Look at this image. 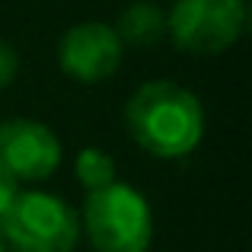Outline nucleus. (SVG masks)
Here are the masks:
<instances>
[{
    "label": "nucleus",
    "mask_w": 252,
    "mask_h": 252,
    "mask_svg": "<svg viewBox=\"0 0 252 252\" xmlns=\"http://www.w3.org/2000/svg\"><path fill=\"white\" fill-rule=\"evenodd\" d=\"M125 58V45L118 42L115 29L105 23H77L61 35L58 45V64L77 83L109 80Z\"/></svg>",
    "instance_id": "obj_6"
},
{
    "label": "nucleus",
    "mask_w": 252,
    "mask_h": 252,
    "mask_svg": "<svg viewBox=\"0 0 252 252\" xmlns=\"http://www.w3.org/2000/svg\"><path fill=\"white\" fill-rule=\"evenodd\" d=\"M122 45H134V48H150V45L166 38V13L150 0H137V3L125 6L118 13V23L112 26Z\"/></svg>",
    "instance_id": "obj_7"
},
{
    "label": "nucleus",
    "mask_w": 252,
    "mask_h": 252,
    "mask_svg": "<svg viewBox=\"0 0 252 252\" xmlns=\"http://www.w3.org/2000/svg\"><path fill=\"white\" fill-rule=\"evenodd\" d=\"M249 26L246 0H176L166 13V35L185 55H220Z\"/></svg>",
    "instance_id": "obj_4"
},
{
    "label": "nucleus",
    "mask_w": 252,
    "mask_h": 252,
    "mask_svg": "<svg viewBox=\"0 0 252 252\" xmlns=\"http://www.w3.org/2000/svg\"><path fill=\"white\" fill-rule=\"evenodd\" d=\"M16 191H19V182H16V179H13L3 166H0V214H3L6 204L16 198Z\"/></svg>",
    "instance_id": "obj_10"
},
{
    "label": "nucleus",
    "mask_w": 252,
    "mask_h": 252,
    "mask_svg": "<svg viewBox=\"0 0 252 252\" xmlns=\"http://www.w3.org/2000/svg\"><path fill=\"white\" fill-rule=\"evenodd\" d=\"M74 172H77V182L83 185L86 191H96V189H105V185L115 182V160L112 154L99 147H83L74 160Z\"/></svg>",
    "instance_id": "obj_8"
},
{
    "label": "nucleus",
    "mask_w": 252,
    "mask_h": 252,
    "mask_svg": "<svg viewBox=\"0 0 252 252\" xmlns=\"http://www.w3.org/2000/svg\"><path fill=\"white\" fill-rule=\"evenodd\" d=\"M64 150L58 134L38 118L0 122V166L16 182H45L58 172Z\"/></svg>",
    "instance_id": "obj_5"
},
{
    "label": "nucleus",
    "mask_w": 252,
    "mask_h": 252,
    "mask_svg": "<svg viewBox=\"0 0 252 252\" xmlns=\"http://www.w3.org/2000/svg\"><path fill=\"white\" fill-rule=\"evenodd\" d=\"M16 70H19L16 51H13V45H6L0 38V90H6V86L16 80Z\"/></svg>",
    "instance_id": "obj_9"
},
{
    "label": "nucleus",
    "mask_w": 252,
    "mask_h": 252,
    "mask_svg": "<svg viewBox=\"0 0 252 252\" xmlns=\"http://www.w3.org/2000/svg\"><path fill=\"white\" fill-rule=\"evenodd\" d=\"M80 233L96 252H147L154 243V211L141 189L112 182L86 191L80 211Z\"/></svg>",
    "instance_id": "obj_2"
},
{
    "label": "nucleus",
    "mask_w": 252,
    "mask_h": 252,
    "mask_svg": "<svg viewBox=\"0 0 252 252\" xmlns=\"http://www.w3.org/2000/svg\"><path fill=\"white\" fill-rule=\"evenodd\" d=\"M0 252H6V246H3V240H0Z\"/></svg>",
    "instance_id": "obj_11"
},
{
    "label": "nucleus",
    "mask_w": 252,
    "mask_h": 252,
    "mask_svg": "<svg viewBox=\"0 0 252 252\" xmlns=\"http://www.w3.org/2000/svg\"><path fill=\"white\" fill-rule=\"evenodd\" d=\"M125 128L144 154L182 160L195 154L204 137L201 99L182 83L147 80L131 93L125 105Z\"/></svg>",
    "instance_id": "obj_1"
},
{
    "label": "nucleus",
    "mask_w": 252,
    "mask_h": 252,
    "mask_svg": "<svg viewBox=\"0 0 252 252\" xmlns=\"http://www.w3.org/2000/svg\"><path fill=\"white\" fill-rule=\"evenodd\" d=\"M0 240L6 252H74L80 240V217L51 191H16L0 214Z\"/></svg>",
    "instance_id": "obj_3"
}]
</instances>
